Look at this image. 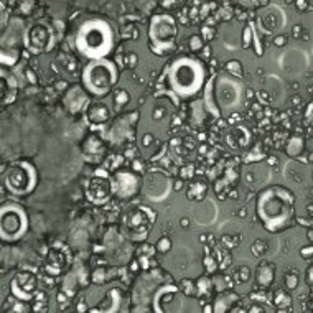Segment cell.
I'll use <instances>...</instances> for the list:
<instances>
[{
	"instance_id": "obj_1",
	"label": "cell",
	"mask_w": 313,
	"mask_h": 313,
	"mask_svg": "<svg viewBox=\"0 0 313 313\" xmlns=\"http://www.w3.org/2000/svg\"><path fill=\"white\" fill-rule=\"evenodd\" d=\"M275 267L269 262H262L257 269V283L261 287H270L275 279Z\"/></svg>"
},
{
	"instance_id": "obj_2",
	"label": "cell",
	"mask_w": 313,
	"mask_h": 313,
	"mask_svg": "<svg viewBox=\"0 0 313 313\" xmlns=\"http://www.w3.org/2000/svg\"><path fill=\"white\" fill-rule=\"evenodd\" d=\"M87 117H89V121L99 124V122L107 121L109 111H107V107H105L104 104L96 102V104H92V105H89V107H87Z\"/></svg>"
},
{
	"instance_id": "obj_3",
	"label": "cell",
	"mask_w": 313,
	"mask_h": 313,
	"mask_svg": "<svg viewBox=\"0 0 313 313\" xmlns=\"http://www.w3.org/2000/svg\"><path fill=\"white\" fill-rule=\"evenodd\" d=\"M206 191H208V186L205 185V181H193L191 186H189V191H188V199H198V201H201L205 198Z\"/></svg>"
},
{
	"instance_id": "obj_4",
	"label": "cell",
	"mask_w": 313,
	"mask_h": 313,
	"mask_svg": "<svg viewBox=\"0 0 313 313\" xmlns=\"http://www.w3.org/2000/svg\"><path fill=\"white\" fill-rule=\"evenodd\" d=\"M213 279L208 277H201L196 282V297H209L211 290H213Z\"/></svg>"
},
{
	"instance_id": "obj_5",
	"label": "cell",
	"mask_w": 313,
	"mask_h": 313,
	"mask_svg": "<svg viewBox=\"0 0 313 313\" xmlns=\"http://www.w3.org/2000/svg\"><path fill=\"white\" fill-rule=\"evenodd\" d=\"M270 297H272V302L270 303H274V305H277V307H290V303H292V298H290V295L287 293L285 290H275L274 293H270Z\"/></svg>"
},
{
	"instance_id": "obj_6",
	"label": "cell",
	"mask_w": 313,
	"mask_h": 313,
	"mask_svg": "<svg viewBox=\"0 0 313 313\" xmlns=\"http://www.w3.org/2000/svg\"><path fill=\"white\" fill-rule=\"evenodd\" d=\"M285 150L288 152V155L297 157L298 153H300L302 150H303V139H302V137H292V139H290V142L287 143Z\"/></svg>"
},
{
	"instance_id": "obj_7",
	"label": "cell",
	"mask_w": 313,
	"mask_h": 313,
	"mask_svg": "<svg viewBox=\"0 0 313 313\" xmlns=\"http://www.w3.org/2000/svg\"><path fill=\"white\" fill-rule=\"evenodd\" d=\"M233 279H234L236 283H244V282H247V280L251 279V270H249V267L239 265L237 269H236V272L233 274Z\"/></svg>"
},
{
	"instance_id": "obj_8",
	"label": "cell",
	"mask_w": 313,
	"mask_h": 313,
	"mask_svg": "<svg viewBox=\"0 0 313 313\" xmlns=\"http://www.w3.org/2000/svg\"><path fill=\"white\" fill-rule=\"evenodd\" d=\"M55 255H58V257H59V261H64V257H63V254H61V252H59V254H58V252H56V251H53L51 254L48 255V259H53V257H55ZM63 265H64V262H48V264H46V267H48V272H50V274H55V275H56V274H58L59 270L63 269Z\"/></svg>"
},
{
	"instance_id": "obj_9",
	"label": "cell",
	"mask_w": 313,
	"mask_h": 313,
	"mask_svg": "<svg viewBox=\"0 0 313 313\" xmlns=\"http://www.w3.org/2000/svg\"><path fill=\"white\" fill-rule=\"evenodd\" d=\"M188 48H189V51L199 53V51L203 50V48H205V41H203V36H199V35H193V36H189Z\"/></svg>"
},
{
	"instance_id": "obj_10",
	"label": "cell",
	"mask_w": 313,
	"mask_h": 313,
	"mask_svg": "<svg viewBox=\"0 0 313 313\" xmlns=\"http://www.w3.org/2000/svg\"><path fill=\"white\" fill-rule=\"evenodd\" d=\"M180 288H181L183 293L188 295V297H195L196 295V283L189 279H183L181 283H180Z\"/></svg>"
},
{
	"instance_id": "obj_11",
	"label": "cell",
	"mask_w": 313,
	"mask_h": 313,
	"mask_svg": "<svg viewBox=\"0 0 313 313\" xmlns=\"http://www.w3.org/2000/svg\"><path fill=\"white\" fill-rule=\"evenodd\" d=\"M129 99H130V97H129V94L125 92L124 89H117V91H115V94H114V102L117 104V109L124 107V105L129 102Z\"/></svg>"
},
{
	"instance_id": "obj_12",
	"label": "cell",
	"mask_w": 313,
	"mask_h": 313,
	"mask_svg": "<svg viewBox=\"0 0 313 313\" xmlns=\"http://www.w3.org/2000/svg\"><path fill=\"white\" fill-rule=\"evenodd\" d=\"M226 69L231 73V74H234L236 78H241L242 76V66L239 61H229L226 64Z\"/></svg>"
},
{
	"instance_id": "obj_13",
	"label": "cell",
	"mask_w": 313,
	"mask_h": 313,
	"mask_svg": "<svg viewBox=\"0 0 313 313\" xmlns=\"http://www.w3.org/2000/svg\"><path fill=\"white\" fill-rule=\"evenodd\" d=\"M265 251H267V242L265 241H255L254 242V246H252V254L254 255H262V254H265Z\"/></svg>"
},
{
	"instance_id": "obj_14",
	"label": "cell",
	"mask_w": 313,
	"mask_h": 313,
	"mask_svg": "<svg viewBox=\"0 0 313 313\" xmlns=\"http://www.w3.org/2000/svg\"><path fill=\"white\" fill-rule=\"evenodd\" d=\"M170 247H171V241H170V237L168 236H163V237H160L158 239V242H157V249L160 252H167V251H170Z\"/></svg>"
},
{
	"instance_id": "obj_15",
	"label": "cell",
	"mask_w": 313,
	"mask_h": 313,
	"mask_svg": "<svg viewBox=\"0 0 313 313\" xmlns=\"http://www.w3.org/2000/svg\"><path fill=\"white\" fill-rule=\"evenodd\" d=\"M137 63H139V56L135 55V53H127V55L124 56V64L127 66V68H135Z\"/></svg>"
},
{
	"instance_id": "obj_16",
	"label": "cell",
	"mask_w": 313,
	"mask_h": 313,
	"mask_svg": "<svg viewBox=\"0 0 313 313\" xmlns=\"http://www.w3.org/2000/svg\"><path fill=\"white\" fill-rule=\"evenodd\" d=\"M201 35H203V40H213V38L216 36V28L203 25L201 27Z\"/></svg>"
},
{
	"instance_id": "obj_17",
	"label": "cell",
	"mask_w": 313,
	"mask_h": 313,
	"mask_svg": "<svg viewBox=\"0 0 313 313\" xmlns=\"http://www.w3.org/2000/svg\"><path fill=\"white\" fill-rule=\"evenodd\" d=\"M105 275H107V272H105L104 269H97V270H94L91 280H92L94 283H102L104 280H105Z\"/></svg>"
},
{
	"instance_id": "obj_18",
	"label": "cell",
	"mask_w": 313,
	"mask_h": 313,
	"mask_svg": "<svg viewBox=\"0 0 313 313\" xmlns=\"http://www.w3.org/2000/svg\"><path fill=\"white\" fill-rule=\"evenodd\" d=\"M205 267L208 269V272L211 274V272H214L216 270V267H218V264H216V261H214V257L211 254H208L205 257Z\"/></svg>"
},
{
	"instance_id": "obj_19",
	"label": "cell",
	"mask_w": 313,
	"mask_h": 313,
	"mask_svg": "<svg viewBox=\"0 0 313 313\" xmlns=\"http://www.w3.org/2000/svg\"><path fill=\"white\" fill-rule=\"evenodd\" d=\"M285 282H287V288H288V290H292V288L297 287L298 275H295V274H292V275H287V277H285Z\"/></svg>"
},
{
	"instance_id": "obj_20",
	"label": "cell",
	"mask_w": 313,
	"mask_h": 313,
	"mask_svg": "<svg viewBox=\"0 0 313 313\" xmlns=\"http://www.w3.org/2000/svg\"><path fill=\"white\" fill-rule=\"evenodd\" d=\"M251 41H252V30H251V27H247V28H244V43H242V46L247 48L251 45Z\"/></svg>"
},
{
	"instance_id": "obj_21",
	"label": "cell",
	"mask_w": 313,
	"mask_h": 313,
	"mask_svg": "<svg viewBox=\"0 0 313 313\" xmlns=\"http://www.w3.org/2000/svg\"><path fill=\"white\" fill-rule=\"evenodd\" d=\"M287 43V36H283V35H279V36H275L274 38V45H275V46H283V45Z\"/></svg>"
},
{
	"instance_id": "obj_22",
	"label": "cell",
	"mask_w": 313,
	"mask_h": 313,
	"mask_svg": "<svg viewBox=\"0 0 313 313\" xmlns=\"http://www.w3.org/2000/svg\"><path fill=\"white\" fill-rule=\"evenodd\" d=\"M66 87H68V83L66 81H63V79H59V81H56V84H55V91H64Z\"/></svg>"
},
{
	"instance_id": "obj_23",
	"label": "cell",
	"mask_w": 313,
	"mask_h": 313,
	"mask_svg": "<svg viewBox=\"0 0 313 313\" xmlns=\"http://www.w3.org/2000/svg\"><path fill=\"white\" fill-rule=\"evenodd\" d=\"M152 142H153V135H152V133H145L143 139H142L143 147H150V145H152Z\"/></svg>"
},
{
	"instance_id": "obj_24",
	"label": "cell",
	"mask_w": 313,
	"mask_h": 313,
	"mask_svg": "<svg viewBox=\"0 0 313 313\" xmlns=\"http://www.w3.org/2000/svg\"><path fill=\"white\" fill-rule=\"evenodd\" d=\"M132 168L135 171H143V168H145V167H143V163L140 160H133L132 161Z\"/></svg>"
},
{
	"instance_id": "obj_25",
	"label": "cell",
	"mask_w": 313,
	"mask_h": 313,
	"mask_svg": "<svg viewBox=\"0 0 313 313\" xmlns=\"http://www.w3.org/2000/svg\"><path fill=\"white\" fill-rule=\"evenodd\" d=\"M124 175H125V173H124ZM133 180H135V178H133L132 175H125V181H124V183H127V181H133ZM122 186H125V185H121V183H115V185H114V191H115V189H121Z\"/></svg>"
},
{
	"instance_id": "obj_26",
	"label": "cell",
	"mask_w": 313,
	"mask_h": 313,
	"mask_svg": "<svg viewBox=\"0 0 313 313\" xmlns=\"http://www.w3.org/2000/svg\"><path fill=\"white\" fill-rule=\"evenodd\" d=\"M292 33H293L295 38H300V35L303 33V27H302V25H295L293 30H292Z\"/></svg>"
},
{
	"instance_id": "obj_27",
	"label": "cell",
	"mask_w": 313,
	"mask_h": 313,
	"mask_svg": "<svg viewBox=\"0 0 313 313\" xmlns=\"http://www.w3.org/2000/svg\"><path fill=\"white\" fill-rule=\"evenodd\" d=\"M241 121H242V115L237 114V112H236V114H231V117L227 119V122H229V124H234V122H241Z\"/></svg>"
},
{
	"instance_id": "obj_28",
	"label": "cell",
	"mask_w": 313,
	"mask_h": 313,
	"mask_svg": "<svg viewBox=\"0 0 313 313\" xmlns=\"http://www.w3.org/2000/svg\"><path fill=\"white\" fill-rule=\"evenodd\" d=\"M300 254L303 255V257H310V255L313 254V246H308V247H303L300 251Z\"/></svg>"
},
{
	"instance_id": "obj_29",
	"label": "cell",
	"mask_w": 313,
	"mask_h": 313,
	"mask_svg": "<svg viewBox=\"0 0 313 313\" xmlns=\"http://www.w3.org/2000/svg\"><path fill=\"white\" fill-rule=\"evenodd\" d=\"M257 97H259V101H262V104H267V102H269V94H267L265 91H261V92H257Z\"/></svg>"
},
{
	"instance_id": "obj_30",
	"label": "cell",
	"mask_w": 313,
	"mask_h": 313,
	"mask_svg": "<svg viewBox=\"0 0 313 313\" xmlns=\"http://www.w3.org/2000/svg\"><path fill=\"white\" fill-rule=\"evenodd\" d=\"M165 115V109L163 107H157L155 111H153V119H161Z\"/></svg>"
},
{
	"instance_id": "obj_31",
	"label": "cell",
	"mask_w": 313,
	"mask_h": 313,
	"mask_svg": "<svg viewBox=\"0 0 313 313\" xmlns=\"http://www.w3.org/2000/svg\"><path fill=\"white\" fill-rule=\"evenodd\" d=\"M27 79H28V83H30V84H36V78H35V74H33L31 69H27Z\"/></svg>"
},
{
	"instance_id": "obj_32",
	"label": "cell",
	"mask_w": 313,
	"mask_h": 313,
	"mask_svg": "<svg viewBox=\"0 0 313 313\" xmlns=\"http://www.w3.org/2000/svg\"><path fill=\"white\" fill-rule=\"evenodd\" d=\"M297 5V8L300 10V12H307V8H308V2H303V0H300V2H297L295 3Z\"/></svg>"
},
{
	"instance_id": "obj_33",
	"label": "cell",
	"mask_w": 313,
	"mask_h": 313,
	"mask_svg": "<svg viewBox=\"0 0 313 313\" xmlns=\"http://www.w3.org/2000/svg\"><path fill=\"white\" fill-rule=\"evenodd\" d=\"M193 173H195V171H191V167H186V168H183V170H181V177L183 178H189Z\"/></svg>"
},
{
	"instance_id": "obj_34",
	"label": "cell",
	"mask_w": 313,
	"mask_h": 313,
	"mask_svg": "<svg viewBox=\"0 0 313 313\" xmlns=\"http://www.w3.org/2000/svg\"><path fill=\"white\" fill-rule=\"evenodd\" d=\"M201 56H203L205 59H206V58H211V48H209V46H205V48H203V50H201Z\"/></svg>"
},
{
	"instance_id": "obj_35",
	"label": "cell",
	"mask_w": 313,
	"mask_h": 313,
	"mask_svg": "<svg viewBox=\"0 0 313 313\" xmlns=\"http://www.w3.org/2000/svg\"><path fill=\"white\" fill-rule=\"evenodd\" d=\"M181 188H183V180H177V181H175V185H173V189H175V191H180Z\"/></svg>"
},
{
	"instance_id": "obj_36",
	"label": "cell",
	"mask_w": 313,
	"mask_h": 313,
	"mask_svg": "<svg viewBox=\"0 0 313 313\" xmlns=\"http://www.w3.org/2000/svg\"><path fill=\"white\" fill-rule=\"evenodd\" d=\"M307 280H308V283H313V265L308 269V275H307Z\"/></svg>"
},
{
	"instance_id": "obj_37",
	"label": "cell",
	"mask_w": 313,
	"mask_h": 313,
	"mask_svg": "<svg viewBox=\"0 0 313 313\" xmlns=\"http://www.w3.org/2000/svg\"><path fill=\"white\" fill-rule=\"evenodd\" d=\"M180 224H181V227H185V229H186V227L189 226V219H188V218H181V219H180Z\"/></svg>"
},
{
	"instance_id": "obj_38",
	"label": "cell",
	"mask_w": 313,
	"mask_h": 313,
	"mask_svg": "<svg viewBox=\"0 0 313 313\" xmlns=\"http://www.w3.org/2000/svg\"><path fill=\"white\" fill-rule=\"evenodd\" d=\"M292 102H293V105H302V97L300 96H293V97H292Z\"/></svg>"
},
{
	"instance_id": "obj_39",
	"label": "cell",
	"mask_w": 313,
	"mask_h": 313,
	"mask_svg": "<svg viewBox=\"0 0 313 313\" xmlns=\"http://www.w3.org/2000/svg\"><path fill=\"white\" fill-rule=\"evenodd\" d=\"M227 196H229V198H233V199H237V196H239L237 189H231V191L227 193Z\"/></svg>"
},
{
	"instance_id": "obj_40",
	"label": "cell",
	"mask_w": 313,
	"mask_h": 313,
	"mask_svg": "<svg viewBox=\"0 0 313 313\" xmlns=\"http://www.w3.org/2000/svg\"><path fill=\"white\" fill-rule=\"evenodd\" d=\"M267 161H269V165H277V163H279V158H277V157H269V158H267Z\"/></svg>"
},
{
	"instance_id": "obj_41",
	"label": "cell",
	"mask_w": 313,
	"mask_h": 313,
	"mask_svg": "<svg viewBox=\"0 0 313 313\" xmlns=\"http://www.w3.org/2000/svg\"><path fill=\"white\" fill-rule=\"evenodd\" d=\"M237 216H239V218H246V216H247V209H246V208H241V209L237 211Z\"/></svg>"
},
{
	"instance_id": "obj_42",
	"label": "cell",
	"mask_w": 313,
	"mask_h": 313,
	"mask_svg": "<svg viewBox=\"0 0 313 313\" xmlns=\"http://www.w3.org/2000/svg\"><path fill=\"white\" fill-rule=\"evenodd\" d=\"M133 155H135V150H133V149H130V150H127V152H125V157H127V158H133Z\"/></svg>"
},
{
	"instance_id": "obj_43",
	"label": "cell",
	"mask_w": 313,
	"mask_h": 313,
	"mask_svg": "<svg viewBox=\"0 0 313 313\" xmlns=\"http://www.w3.org/2000/svg\"><path fill=\"white\" fill-rule=\"evenodd\" d=\"M246 181H247V183H252V181H254V175H252V173H247V175H246Z\"/></svg>"
},
{
	"instance_id": "obj_44",
	"label": "cell",
	"mask_w": 313,
	"mask_h": 313,
	"mask_svg": "<svg viewBox=\"0 0 313 313\" xmlns=\"http://www.w3.org/2000/svg\"><path fill=\"white\" fill-rule=\"evenodd\" d=\"M308 38H310V33L303 30V33H302V40H308Z\"/></svg>"
},
{
	"instance_id": "obj_45",
	"label": "cell",
	"mask_w": 313,
	"mask_h": 313,
	"mask_svg": "<svg viewBox=\"0 0 313 313\" xmlns=\"http://www.w3.org/2000/svg\"><path fill=\"white\" fill-rule=\"evenodd\" d=\"M203 311H214V308L211 305H206V307H203Z\"/></svg>"
},
{
	"instance_id": "obj_46",
	"label": "cell",
	"mask_w": 313,
	"mask_h": 313,
	"mask_svg": "<svg viewBox=\"0 0 313 313\" xmlns=\"http://www.w3.org/2000/svg\"><path fill=\"white\" fill-rule=\"evenodd\" d=\"M58 300H59V302H66V295H63V293H58Z\"/></svg>"
},
{
	"instance_id": "obj_47",
	"label": "cell",
	"mask_w": 313,
	"mask_h": 313,
	"mask_svg": "<svg viewBox=\"0 0 313 313\" xmlns=\"http://www.w3.org/2000/svg\"><path fill=\"white\" fill-rule=\"evenodd\" d=\"M209 66H211V68H216V66H218V61H216V59H211V61H209Z\"/></svg>"
},
{
	"instance_id": "obj_48",
	"label": "cell",
	"mask_w": 313,
	"mask_h": 313,
	"mask_svg": "<svg viewBox=\"0 0 313 313\" xmlns=\"http://www.w3.org/2000/svg\"><path fill=\"white\" fill-rule=\"evenodd\" d=\"M130 269H132V270H137V269H139V264H137V261H133V264L130 265Z\"/></svg>"
},
{
	"instance_id": "obj_49",
	"label": "cell",
	"mask_w": 313,
	"mask_h": 313,
	"mask_svg": "<svg viewBox=\"0 0 313 313\" xmlns=\"http://www.w3.org/2000/svg\"><path fill=\"white\" fill-rule=\"evenodd\" d=\"M308 239H310V241L313 242V229H310V231H308Z\"/></svg>"
},
{
	"instance_id": "obj_50",
	"label": "cell",
	"mask_w": 313,
	"mask_h": 313,
	"mask_svg": "<svg viewBox=\"0 0 313 313\" xmlns=\"http://www.w3.org/2000/svg\"><path fill=\"white\" fill-rule=\"evenodd\" d=\"M254 96V92H252V89H247V97H252Z\"/></svg>"
},
{
	"instance_id": "obj_51",
	"label": "cell",
	"mask_w": 313,
	"mask_h": 313,
	"mask_svg": "<svg viewBox=\"0 0 313 313\" xmlns=\"http://www.w3.org/2000/svg\"><path fill=\"white\" fill-rule=\"evenodd\" d=\"M163 5H165V7H171L173 3H171V2H163Z\"/></svg>"
},
{
	"instance_id": "obj_52",
	"label": "cell",
	"mask_w": 313,
	"mask_h": 313,
	"mask_svg": "<svg viewBox=\"0 0 313 313\" xmlns=\"http://www.w3.org/2000/svg\"><path fill=\"white\" fill-rule=\"evenodd\" d=\"M308 92H310L311 96H313V86H310V87H308Z\"/></svg>"
}]
</instances>
